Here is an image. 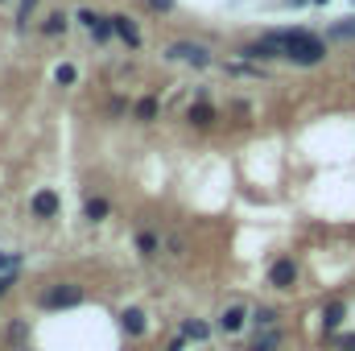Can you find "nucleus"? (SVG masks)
<instances>
[{
    "mask_svg": "<svg viewBox=\"0 0 355 351\" xmlns=\"http://www.w3.org/2000/svg\"><path fill=\"white\" fill-rule=\"evenodd\" d=\"M268 281H272V285H281V289H285V285H293V281H297V264L289 261V257H281V261L268 268Z\"/></svg>",
    "mask_w": 355,
    "mask_h": 351,
    "instance_id": "5",
    "label": "nucleus"
},
{
    "mask_svg": "<svg viewBox=\"0 0 355 351\" xmlns=\"http://www.w3.org/2000/svg\"><path fill=\"white\" fill-rule=\"evenodd\" d=\"M8 285H12V277H8V273H0V293H4Z\"/></svg>",
    "mask_w": 355,
    "mask_h": 351,
    "instance_id": "28",
    "label": "nucleus"
},
{
    "mask_svg": "<svg viewBox=\"0 0 355 351\" xmlns=\"http://www.w3.org/2000/svg\"><path fill=\"white\" fill-rule=\"evenodd\" d=\"M182 335H186V339H207V335H211V327H207V323H194V318H190V323L182 327Z\"/></svg>",
    "mask_w": 355,
    "mask_h": 351,
    "instance_id": "18",
    "label": "nucleus"
},
{
    "mask_svg": "<svg viewBox=\"0 0 355 351\" xmlns=\"http://www.w3.org/2000/svg\"><path fill=\"white\" fill-rule=\"evenodd\" d=\"M277 343H281V331H272V327H268L265 335L252 343V351H277Z\"/></svg>",
    "mask_w": 355,
    "mask_h": 351,
    "instance_id": "14",
    "label": "nucleus"
},
{
    "mask_svg": "<svg viewBox=\"0 0 355 351\" xmlns=\"http://www.w3.org/2000/svg\"><path fill=\"white\" fill-rule=\"evenodd\" d=\"M268 37L277 42L281 58H289V62H297V67H318V62L327 58V42L314 37V33H306V29H277V33H268Z\"/></svg>",
    "mask_w": 355,
    "mask_h": 351,
    "instance_id": "1",
    "label": "nucleus"
},
{
    "mask_svg": "<svg viewBox=\"0 0 355 351\" xmlns=\"http://www.w3.org/2000/svg\"><path fill=\"white\" fill-rule=\"evenodd\" d=\"M335 343H339V351H355V335H339Z\"/></svg>",
    "mask_w": 355,
    "mask_h": 351,
    "instance_id": "24",
    "label": "nucleus"
},
{
    "mask_svg": "<svg viewBox=\"0 0 355 351\" xmlns=\"http://www.w3.org/2000/svg\"><path fill=\"white\" fill-rule=\"evenodd\" d=\"M257 323H261V327H272V323H277V314H272V310H261V314H257Z\"/></svg>",
    "mask_w": 355,
    "mask_h": 351,
    "instance_id": "25",
    "label": "nucleus"
},
{
    "mask_svg": "<svg viewBox=\"0 0 355 351\" xmlns=\"http://www.w3.org/2000/svg\"><path fill=\"white\" fill-rule=\"evenodd\" d=\"M75 79H79V71H75L71 62H58V67H54V83H62V87H71Z\"/></svg>",
    "mask_w": 355,
    "mask_h": 351,
    "instance_id": "13",
    "label": "nucleus"
},
{
    "mask_svg": "<svg viewBox=\"0 0 355 351\" xmlns=\"http://www.w3.org/2000/svg\"><path fill=\"white\" fill-rule=\"evenodd\" d=\"M331 37H339V42L355 37V17H347V21H335V25H331Z\"/></svg>",
    "mask_w": 355,
    "mask_h": 351,
    "instance_id": "15",
    "label": "nucleus"
},
{
    "mask_svg": "<svg viewBox=\"0 0 355 351\" xmlns=\"http://www.w3.org/2000/svg\"><path fill=\"white\" fill-rule=\"evenodd\" d=\"M211 120H215V112H211V103H202V99H198V103L190 108V124H198V128H202V124H211Z\"/></svg>",
    "mask_w": 355,
    "mask_h": 351,
    "instance_id": "11",
    "label": "nucleus"
},
{
    "mask_svg": "<svg viewBox=\"0 0 355 351\" xmlns=\"http://www.w3.org/2000/svg\"><path fill=\"white\" fill-rule=\"evenodd\" d=\"M62 29H67V17H62V12H50V17L42 21V33H50V37H58Z\"/></svg>",
    "mask_w": 355,
    "mask_h": 351,
    "instance_id": "12",
    "label": "nucleus"
},
{
    "mask_svg": "<svg viewBox=\"0 0 355 351\" xmlns=\"http://www.w3.org/2000/svg\"><path fill=\"white\" fill-rule=\"evenodd\" d=\"M132 116H137V120H153V116H157V99H153V95L137 99V103H132Z\"/></svg>",
    "mask_w": 355,
    "mask_h": 351,
    "instance_id": "10",
    "label": "nucleus"
},
{
    "mask_svg": "<svg viewBox=\"0 0 355 351\" xmlns=\"http://www.w3.org/2000/svg\"><path fill=\"white\" fill-rule=\"evenodd\" d=\"M149 4H153L157 12H170V8H174V0H149Z\"/></svg>",
    "mask_w": 355,
    "mask_h": 351,
    "instance_id": "26",
    "label": "nucleus"
},
{
    "mask_svg": "<svg viewBox=\"0 0 355 351\" xmlns=\"http://www.w3.org/2000/svg\"><path fill=\"white\" fill-rule=\"evenodd\" d=\"M339 323H343V306L335 302V306H327V331L335 335V331H339Z\"/></svg>",
    "mask_w": 355,
    "mask_h": 351,
    "instance_id": "19",
    "label": "nucleus"
},
{
    "mask_svg": "<svg viewBox=\"0 0 355 351\" xmlns=\"http://www.w3.org/2000/svg\"><path fill=\"white\" fill-rule=\"evenodd\" d=\"M79 302H83V289L79 285H67V281L42 293V306L46 310H67V306H79Z\"/></svg>",
    "mask_w": 355,
    "mask_h": 351,
    "instance_id": "3",
    "label": "nucleus"
},
{
    "mask_svg": "<svg viewBox=\"0 0 355 351\" xmlns=\"http://www.w3.org/2000/svg\"><path fill=\"white\" fill-rule=\"evenodd\" d=\"M137 248H141V257H157V236L153 232H141L137 236Z\"/></svg>",
    "mask_w": 355,
    "mask_h": 351,
    "instance_id": "16",
    "label": "nucleus"
},
{
    "mask_svg": "<svg viewBox=\"0 0 355 351\" xmlns=\"http://www.w3.org/2000/svg\"><path fill=\"white\" fill-rule=\"evenodd\" d=\"M314 4H327V0H314Z\"/></svg>",
    "mask_w": 355,
    "mask_h": 351,
    "instance_id": "29",
    "label": "nucleus"
},
{
    "mask_svg": "<svg viewBox=\"0 0 355 351\" xmlns=\"http://www.w3.org/2000/svg\"><path fill=\"white\" fill-rule=\"evenodd\" d=\"M244 318H248V310H244V306H232V310L219 318V327H223L227 335H236V331H244Z\"/></svg>",
    "mask_w": 355,
    "mask_h": 351,
    "instance_id": "8",
    "label": "nucleus"
},
{
    "mask_svg": "<svg viewBox=\"0 0 355 351\" xmlns=\"http://www.w3.org/2000/svg\"><path fill=\"white\" fill-rule=\"evenodd\" d=\"M79 21H83V25H87V29H95V25H99V21H103V17H95V12H87V8H83V12H79Z\"/></svg>",
    "mask_w": 355,
    "mask_h": 351,
    "instance_id": "23",
    "label": "nucleus"
},
{
    "mask_svg": "<svg viewBox=\"0 0 355 351\" xmlns=\"http://www.w3.org/2000/svg\"><path fill=\"white\" fill-rule=\"evenodd\" d=\"M17 264H21V257H17V252H0V273H12Z\"/></svg>",
    "mask_w": 355,
    "mask_h": 351,
    "instance_id": "20",
    "label": "nucleus"
},
{
    "mask_svg": "<svg viewBox=\"0 0 355 351\" xmlns=\"http://www.w3.org/2000/svg\"><path fill=\"white\" fill-rule=\"evenodd\" d=\"M33 4H37V0H21V8H17V25H21V29H25V21H29Z\"/></svg>",
    "mask_w": 355,
    "mask_h": 351,
    "instance_id": "21",
    "label": "nucleus"
},
{
    "mask_svg": "<svg viewBox=\"0 0 355 351\" xmlns=\"http://www.w3.org/2000/svg\"><path fill=\"white\" fill-rule=\"evenodd\" d=\"M170 351H186V335H178L174 343H170Z\"/></svg>",
    "mask_w": 355,
    "mask_h": 351,
    "instance_id": "27",
    "label": "nucleus"
},
{
    "mask_svg": "<svg viewBox=\"0 0 355 351\" xmlns=\"http://www.w3.org/2000/svg\"><path fill=\"white\" fill-rule=\"evenodd\" d=\"M112 25H116V33L124 37V46H141V33H137V25H132V17H112Z\"/></svg>",
    "mask_w": 355,
    "mask_h": 351,
    "instance_id": "7",
    "label": "nucleus"
},
{
    "mask_svg": "<svg viewBox=\"0 0 355 351\" xmlns=\"http://www.w3.org/2000/svg\"><path fill=\"white\" fill-rule=\"evenodd\" d=\"M107 211H112V207H107L103 198H91V203H87V219H91V223H99V219H107Z\"/></svg>",
    "mask_w": 355,
    "mask_h": 351,
    "instance_id": "17",
    "label": "nucleus"
},
{
    "mask_svg": "<svg viewBox=\"0 0 355 351\" xmlns=\"http://www.w3.org/2000/svg\"><path fill=\"white\" fill-rule=\"evenodd\" d=\"M166 58L186 62V67H198V71H207V67H211V50H207V46H198V42H174V46L166 50Z\"/></svg>",
    "mask_w": 355,
    "mask_h": 351,
    "instance_id": "2",
    "label": "nucleus"
},
{
    "mask_svg": "<svg viewBox=\"0 0 355 351\" xmlns=\"http://www.w3.org/2000/svg\"><path fill=\"white\" fill-rule=\"evenodd\" d=\"M227 71H232V75H261V71H257V67H252V62H232V67H227Z\"/></svg>",
    "mask_w": 355,
    "mask_h": 351,
    "instance_id": "22",
    "label": "nucleus"
},
{
    "mask_svg": "<svg viewBox=\"0 0 355 351\" xmlns=\"http://www.w3.org/2000/svg\"><path fill=\"white\" fill-rule=\"evenodd\" d=\"M33 215H37V219L58 215V194H54V190H37V194H33Z\"/></svg>",
    "mask_w": 355,
    "mask_h": 351,
    "instance_id": "6",
    "label": "nucleus"
},
{
    "mask_svg": "<svg viewBox=\"0 0 355 351\" xmlns=\"http://www.w3.org/2000/svg\"><path fill=\"white\" fill-rule=\"evenodd\" d=\"M145 327H149V323H145V314H141V310H124V335H132V339H137V335H145Z\"/></svg>",
    "mask_w": 355,
    "mask_h": 351,
    "instance_id": "9",
    "label": "nucleus"
},
{
    "mask_svg": "<svg viewBox=\"0 0 355 351\" xmlns=\"http://www.w3.org/2000/svg\"><path fill=\"white\" fill-rule=\"evenodd\" d=\"M244 58H252V62H272V58H281V50H277V42L265 37V42H252V46H244L240 50Z\"/></svg>",
    "mask_w": 355,
    "mask_h": 351,
    "instance_id": "4",
    "label": "nucleus"
}]
</instances>
